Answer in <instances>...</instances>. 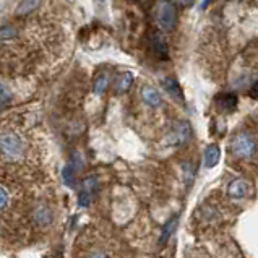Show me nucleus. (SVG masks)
Listing matches in <instances>:
<instances>
[{
    "instance_id": "nucleus-1",
    "label": "nucleus",
    "mask_w": 258,
    "mask_h": 258,
    "mask_svg": "<svg viewBox=\"0 0 258 258\" xmlns=\"http://www.w3.org/2000/svg\"><path fill=\"white\" fill-rule=\"evenodd\" d=\"M25 154V140L15 132L0 134V158L5 161H18Z\"/></svg>"
},
{
    "instance_id": "nucleus-2",
    "label": "nucleus",
    "mask_w": 258,
    "mask_h": 258,
    "mask_svg": "<svg viewBox=\"0 0 258 258\" xmlns=\"http://www.w3.org/2000/svg\"><path fill=\"white\" fill-rule=\"evenodd\" d=\"M158 21L164 31H172L177 25V10L169 0H161L158 5Z\"/></svg>"
},
{
    "instance_id": "nucleus-3",
    "label": "nucleus",
    "mask_w": 258,
    "mask_h": 258,
    "mask_svg": "<svg viewBox=\"0 0 258 258\" xmlns=\"http://www.w3.org/2000/svg\"><path fill=\"white\" fill-rule=\"evenodd\" d=\"M231 150L239 158H250L255 153V142L247 134H240L237 137H234L231 143Z\"/></svg>"
},
{
    "instance_id": "nucleus-4",
    "label": "nucleus",
    "mask_w": 258,
    "mask_h": 258,
    "mask_svg": "<svg viewBox=\"0 0 258 258\" xmlns=\"http://www.w3.org/2000/svg\"><path fill=\"white\" fill-rule=\"evenodd\" d=\"M33 221L36 226L39 227H44V226H49L52 223V210L49 208V206H44V205H39L36 206L33 210Z\"/></svg>"
},
{
    "instance_id": "nucleus-5",
    "label": "nucleus",
    "mask_w": 258,
    "mask_h": 258,
    "mask_svg": "<svg viewBox=\"0 0 258 258\" xmlns=\"http://www.w3.org/2000/svg\"><path fill=\"white\" fill-rule=\"evenodd\" d=\"M227 194H229L231 198H235V200H239V198H244L248 194V183L245 180H242V179L232 180L229 183V187H227Z\"/></svg>"
},
{
    "instance_id": "nucleus-6",
    "label": "nucleus",
    "mask_w": 258,
    "mask_h": 258,
    "mask_svg": "<svg viewBox=\"0 0 258 258\" xmlns=\"http://www.w3.org/2000/svg\"><path fill=\"white\" fill-rule=\"evenodd\" d=\"M163 86H164V90L167 91V94L171 96L172 99H175L177 102H183L182 88L179 86V83H177L174 78H164L163 80Z\"/></svg>"
},
{
    "instance_id": "nucleus-7",
    "label": "nucleus",
    "mask_w": 258,
    "mask_h": 258,
    "mask_svg": "<svg viewBox=\"0 0 258 258\" xmlns=\"http://www.w3.org/2000/svg\"><path fill=\"white\" fill-rule=\"evenodd\" d=\"M219 156H221L219 146L218 145H210L208 148L205 150V154H203V163H205V166L208 167V169L215 167L219 163Z\"/></svg>"
},
{
    "instance_id": "nucleus-8",
    "label": "nucleus",
    "mask_w": 258,
    "mask_h": 258,
    "mask_svg": "<svg viewBox=\"0 0 258 258\" xmlns=\"http://www.w3.org/2000/svg\"><path fill=\"white\" fill-rule=\"evenodd\" d=\"M12 206V195L7 187H4L2 183H0V221H2L4 215H7ZM2 231V229H0Z\"/></svg>"
},
{
    "instance_id": "nucleus-9",
    "label": "nucleus",
    "mask_w": 258,
    "mask_h": 258,
    "mask_svg": "<svg viewBox=\"0 0 258 258\" xmlns=\"http://www.w3.org/2000/svg\"><path fill=\"white\" fill-rule=\"evenodd\" d=\"M142 96H143V101L148 106H151V107H156V106L161 104V96H159V93L154 90V88H151V86L143 88Z\"/></svg>"
},
{
    "instance_id": "nucleus-10",
    "label": "nucleus",
    "mask_w": 258,
    "mask_h": 258,
    "mask_svg": "<svg viewBox=\"0 0 258 258\" xmlns=\"http://www.w3.org/2000/svg\"><path fill=\"white\" fill-rule=\"evenodd\" d=\"M75 154H73V159H72V163L67 164L63 167V171H62V179L65 182V185H69V187H73V183H75V172H77V163H75Z\"/></svg>"
},
{
    "instance_id": "nucleus-11",
    "label": "nucleus",
    "mask_w": 258,
    "mask_h": 258,
    "mask_svg": "<svg viewBox=\"0 0 258 258\" xmlns=\"http://www.w3.org/2000/svg\"><path fill=\"white\" fill-rule=\"evenodd\" d=\"M218 104L219 107L226 110V112H232V110L237 107V96L235 94H231V93H227V94H223L219 98L218 101Z\"/></svg>"
},
{
    "instance_id": "nucleus-12",
    "label": "nucleus",
    "mask_w": 258,
    "mask_h": 258,
    "mask_svg": "<svg viewBox=\"0 0 258 258\" xmlns=\"http://www.w3.org/2000/svg\"><path fill=\"white\" fill-rule=\"evenodd\" d=\"M151 47L154 50V54L159 58H167V47H166V42L161 39V36L158 34L151 36Z\"/></svg>"
},
{
    "instance_id": "nucleus-13",
    "label": "nucleus",
    "mask_w": 258,
    "mask_h": 258,
    "mask_svg": "<svg viewBox=\"0 0 258 258\" xmlns=\"http://www.w3.org/2000/svg\"><path fill=\"white\" fill-rule=\"evenodd\" d=\"M132 82H134V75L132 73H128V72H125V73H122V75L117 78V82H115V93H125L128 90V88L132 86Z\"/></svg>"
},
{
    "instance_id": "nucleus-14",
    "label": "nucleus",
    "mask_w": 258,
    "mask_h": 258,
    "mask_svg": "<svg viewBox=\"0 0 258 258\" xmlns=\"http://www.w3.org/2000/svg\"><path fill=\"white\" fill-rule=\"evenodd\" d=\"M38 5H39V0H23V2H21V4L18 5L17 15H20V17H23V15L31 13L34 9H38Z\"/></svg>"
},
{
    "instance_id": "nucleus-15",
    "label": "nucleus",
    "mask_w": 258,
    "mask_h": 258,
    "mask_svg": "<svg viewBox=\"0 0 258 258\" xmlns=\"http://www.w3.org/2000/svg\"><path fill=\"white\" fill-rule=\"evenodd\" d=\"M177 218L179 216H174L172 219H169L167 223L163 227V232H161V237H159V244H166V240L171 237V234L174 231V227L177 226Z\"/></svg>"
},
{
    "instance_id": "nucleus-16",
    "label": "nucleus",
    "mask_w": 258,
    "mask_h": 258,
    "mask_svg": "<svg viewBox=\"0 0 258 258\" xmlns=\"http://www.w3.org/2000/svg\"><path fill=\"white\" fill-rule=\"evenodd\" d=\"M109 85V77L106 75V73H102V75H99L98 78L94 80V83H93V91L96 94H101V93H104L106 91V88Z\"/></svg>"
},
{
    "instance_id": "nucleus-17",
    "label": "nucleus",
    "mask_w": 258,
    "mask_h": 258,
    "mask_svg": "<svg viewBox=\"0 0 258 258\" xmlns=\"http://www.w3.org/2000/svg\"><path fill=\"white\" fill-rule=\"evenodd\" d=\"M80 258H109V255L101 248H94V250H88Z\"/></svg>"
},
{
    "instance_id": "nucleus-18",
    "label": "nucleus",
    "mask_w": 258,
    "mask_h": 258,
    "mask_svg": "<svg viewBox=\"0 0 258 258\" xmlns=\"http://www.w3.org/2000/svg\"><path fill=\"white\" fill-rule=\"evenodd\" d=\"M17 36V29L12 26H2L0 28V39H13Z\"/></svg>"
},
{
    "instance_id": "nucleus-19",
    "label": "nucleus",
    "mask_w": 258,
    "mask_h": 258,
    "mask_svg": "<svg viewBox=\"0 0 258 258\" xmlns=\"http://www.w3.org/2000/svg\"><path fill=\"white\" fill-rule=\"evenodd\" d=\"M12 101V93L5 85L0 83V104H9Z\"/></svg>"
},
{
    "instance_id": "nucleus-20",
    "label": "nucleus",
    "mask_w": 258,
    "mask_h": 258,
    "mask_svg": "<svg viewBox=\"0 0 258 258\" xmlns=\"http://www.w3.org/2000/svg\"><path fill=\"white\" fill-rule=\"evenodd\" d=\"M91 195L90 191H86V190H80V195H78V205L82 206V208H86L88 205H90L91 202Z\"/></svg>"
},
{
    "instance_id": "nucleus-21",
    "label": "nucleus",
    "mask_w": 258,
    "mask_h": 258,
    "mask_svg": "<svg viewBox=\"0 0 258 258\" xmlns=\"http://www.w3.org/2000/svg\"><path fill=\"white\" fill-rule=\"evenodd\" d=\"M250 96H252L253 99H258V82L252 85V88H250Z\"/></svg>"
},
{
    "instance_id": "nucleus-22",
    "label": "nucleus",
    "mask_w": 258,
    "mask_h": 258,
    "mask_svg": "<svg viewBox=\"0 0 258 258\" xmlns=\"http://www.w3.org/2000/svg\"><path fill=\"white\" fill-rule=\"evenodd\" d=\"M213 2V0H203V4H202V7H203V9H205V7L206 5H208V4H211Z\"/></svg>"
}]
</instances>
